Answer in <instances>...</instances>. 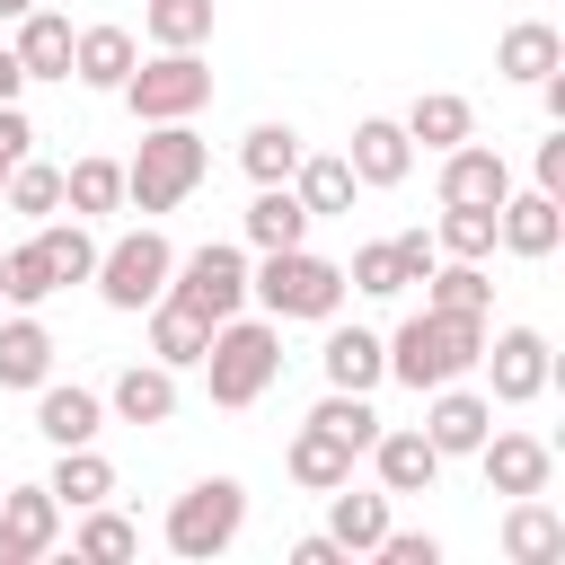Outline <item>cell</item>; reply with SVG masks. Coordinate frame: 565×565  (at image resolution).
Returning <instances> with one entry per match:
<instances>
[{
	"mask_svg": "<svg viewBox=\"0 0 565 565\" xmlns=\"http://www.w3.org/2000/svg\"><path fill=\"white\" fill-rule=\"evenodd\" d=\"M388 344V380L397 388H441V380H468L477 371V353H486V318H450V309H415L397 335H380Z\"/></svg>",
	"mask_w": 565,
	"mask_h": 565,
	"instance_id": "obj_1",
	"label": "cell"
},
{
	"mask_svg": "<svg viewBox=\"0 0 565 565\" xmlns=\"http://www.w3.org/2000/svg\"><path fill=\"white\" fill-rule=\"evenodd\" d=\"M344 265L335 256H318L309 238L300 247H274L265 265H247V300L265 309V318H309V327H327L335 309H344Z\"/></svg>",
	"mask_w": 565,
	"mask_h": 565,
	"instance_id": "obj_2",
	"label": "cell"
},
{
	"mask_svg": "<svg viewBox=\"0 0 565 565\" xmlns=\"http://www.w3.org/2000/svg\"><path fill=\"white\" fill-rule=\"evenodd\" d=\"M194 371H203L212 406H256V397L274 388V371H282V318H247V309L221 318Z\"/></svg>",
	"mask_w": 565,
	"mask_h": 565,
	"instance_id": "obj_3",
	"label": "cell"
},
{
	"mask_svg": "<svg viewBox=\"0 0 565 565\" xmlns=\"http://www.w3.org/2000/svg\"><path fill=\"white\" fill-rule=\"evenodd\" d=\"M203 168H212V150H203L194 124H141V150L124 159V203L132 212H177L203 185Z\"/></svg>",
	"mask_w": 565,
	"mask_h": 565,
	"instance_id": "obj_4",
	"label": "cell"
},
{
	"mask_svg": "<svg viewBox=\"0 0 565 565\" xmlns=\"http://www.w3.org/2000/svg\"><path fill=\"white\" fill-rule=\"evenodd\" d=\"M238 530H247V486H238V477H194V486L168 503V521H159L168 556H185V565L230 556V547H238Z\"/></svg>",
	"mask_w": 565,
	"mask_h": 565,
	"instance_id": "obj_5",
	"label": "cell"
},
{
	"mask_svg": "<svg viewBox=\"0 0 565 565\" xmlns=\"http://www.w3.org/2000/svg\"><path fill=\"white\" fill-rule=\"evenodd\" d=\"M115 97L132 106V124H194L212 106V71H203V53H150V62H132V79Z\"/></svg>",
	"mask_w": 565,
	"mask_h": 565,
	"instance_id": "obj_6",
	"label": "cell"
},
{
	"mask_svg": "<svg viewBox=\"0 0 565 565\" xmlns=\"http://www.w3.org/2000/svg\"><path fill=\"white\" fill-rule=\"evenodd\" d=\"M168 265H177V247H168V238L141 221V230H124L115 247H97V274H88V282H97V300H106V309L141 318V309L168 291Z\"/></svg>",
	"mask_w": 565,
	"mask_h": 565,
	"instance_id": "obj_7",
	"label": "cell"
},
{
	"mask_svg": "<svg viewBox=\"0 0 565 565\" xmlns=\"http://www.w3.org/2000/svg\"><path fill=\"white\" fill-rule=\"evenodd\" d=\"M168 300H185L194 318H238L247 309V247L238 238H203V247H185L177 265H168Z\"/></svg>",
	"mask_w": 565,
	"mask_h": 565,
	"instance_id": "obj_8",
	"label": "cell"
},
{
	"mask_svg": "<svg viewBox=\"0 0 565 565\" xmlns=\"http://www.w3.org/2000/svg\"><path fill=\"white\" fill-rule=\"evenodd\" d=\"M477 362H486V397H494V406H539L547 380H556V353H547L539 327H503Z\"/></svg>",
	"mask_w": 565,
	"mask_h": 565,
	"instance_id": "obj_9",
	"label": "cell"
},
{
	"mask_svg": "<svg viewBox=\"0 0 565 565\" xmlns=\"http://www.w3.org/2000/svg\"><path fill=\"white\" fill-rule=\"evenodd\" d=\"M486 433H494V397H486V388H459V380L424 388V441H433L441 459H477Z\"/></svg>",
	"mask_w": 565,
	"mask_h": 565,
	"instance_id": "obj_10",
	"label": "cell"
},
{
	"mask_svg": "<svg viewBox=\"0 0 565 565\" xmlns=\"http://www.w3.org/2000/svg\"><path fill=\"white\" fill-rule=\"evenodd\" d=\"M62 547V503L53 486H9L0 494V565H35Z\"/></svg>",
	"mask_w": 565,
	"mask_h": 565,
	"instance_id": "obj_11",
	"label": "cell"
},
{
	"mask_svg": "<svg viewBox=\"0 0 565 565\" xmlns=\"http://www.w3.org/2000/svg\"><path fill=\"white\" fill-rule=\"evenodd\" d=\"M556 238H565V194H547V185H530V194H503L494 203V247L503 256H556Z\"/></svg>",
	"mask_w": 565,
	"mask_h": 565,
	"instance_id": "obj_12",
	"label": "cell"
},
{
	"mask_svg": "<svg viewBox=\"0 0 565 565\" xmlns=\"http://www.w3.org/2000/svg\"><path fill=\"white\" fill-rule=\"evenodd\" d=\"M362 459H371L380 494H433V477H441V450L424 441V424H380Z\"/></svg>",
	"mask_w": 565,
	"mask_h": 565,
	"instance_id": "obj_13",
	"label": "cell"
},
{
	"mask_svg": "<svg viewBox=\"0 0 565 565\" xmlns=\"http://www.w3.org/2000/svg\"><path fill=\"white\" fill-rule=\"evenodd\" d=\"M477 468H486L494 494H547L556 450H547L539 433H486V441H477Z\"/></svg>",
	"mask_w": 565,
	"mask_h": 565,
	"instance_id": "obj_14",
	"label": "cell"
},
{
	"mask_svg": "<svg viewBox=\"0 0 565 565\" xmlns=\"http://www.w3.org/2000/svg\"><path fill=\"white\" fill-rule=\"evenodd\" d=\"M503 194H512V159H503L494 141L468 132L459 150H441V203H486V212H494Z\"/></svg>",
	"mask_w": 565,
	"mask_h": 565,
	"instance_id": "obj_15",
	"label": "cell"
},
{
	"mask_svg": "<svg viewBox=\"0 0 565 565\" xmlns=\"http://www.w3.org/2000/svg\"><path fill=\"white\" fill-rule=\"evenodd\" d=\"M344 168H353L362 185H406V177H415V141H406V124H397V115H362Z\"/></svg>",
	"mask_w": 565,
	"mask_h": 565,
	"instance_id": "obj_16",
	"label": "cell"
},
{
	"mask_svg": "<svg viewBox=\"0 0 565 565\" xmlns=\"http://www.w3.org/2000/svg\"><path fill=\"white\" fill-rule=\"evenodd\" d=\"M318 371H327V388H353V397H371V388L388 380V344H380L371 327H335V318H327Z\"/></svg>",
	"mask_w": 565,
	"mask_h": 565,
	"instance_id": "obj_17",
	"label": "cell"
},
{
	"mask_svg": "<svg viewBox=\"0 0 565 565\" xmlns=\"http://www.w3.org/2000/svg\"><path fill=\"white\" fill-rule=\"evenodd\" d=\"M35 433H44L53 450L97 441V433H106V397H97V388H79V380H44V388H35Z\"/></svg>",
	"mask_w": 565,
	"mask_h": 565,
	"instance_id": "obj_18",
	"label": "cell"
},
{
	"mask_svg": "<svg viewBox=\"0 0 565 565\" xmlns=\"http://www.w3.org/2000/svg\"><path fill=\"white\" fill-rule=\"evenodd\" d=\"M503 556L512 565H556L565 556V512L547 494H503Z\"/></svg>",
	"mask_w": 565,
	"mask_h": 565,
	"instance_id": "obj_19",
	"label": "cell"
},
{
	"mask_svg": "<svg viewBox=\"0 0 565 565\" xmlns=\"http://www.w3.org/2000/svg\"><path fill=\"white\" fill-rule=\"evenodd\" d=\"M132 62H141L132 26H79V35H71V79L97 88V97H115V88L132 79Z\"/></svg>",
	"mask_w": 565,
	"mask_h": 565,
	"instance_id": "obj_20",
	"label": "cell"
},
{
	"mask_svg": "<svg viewBox=\"0 0 565 565\" xmlns=\"http://www.w3.org/2000/svg\"><path fill=\"white\" fill-rule=\"evenodd\" d=\"M291 194H300V212H309V221H344V212H353V194H362V177L344 168V150H300Z\"/></svg>",
	"mask_w": 565,
	"mask_h": 565,
	"instance_id": "obj_21",
	"label": "cell"
},
{
	"mask_svg": "<svg viewBox=\"0 0 565 565\" xmlns=\"http://www.w3.org/2000/svg\"><path fill=\"white\" fill-rule=\"evenodd\" d=\"M106 415H115V424H168V415H177V371H168V362H132V371H115Z\"/></svg>",
	"mask_w": 565,
	"mask_h": 565,
	"instance_id": "obj_22",
	"label": "cell"
},
{
	"mask_svg": "<svg viewBox=\"0 0 565 565\" xmlns=\"http://www.w3.org/2000/svg\"><path fill=\"white\" fill-rule=\"evenodd\" d=\"M353 441L344 433H327V424H300L291 433V450H282V468H291V486H309V494H327V486H344L353 477Z\"/></svg>",
	"mask_w": 565,
	"mask_h": 565,
	"instance_id": "obj_23",
	"label": "cell"
},
{
	"mask_svg": "<svg viewBox=\"0 0 565 565\" xmlns=\"http://www.w3.org/2000/svg\"><path fill=\"white\" fill-rule=\"evenodd\" d=\"M53 380V327L35 309L0 318V388H44Z\"/></svg>",
	"mask_w": 565,
	"mask_h": 565,
	"instance_id": "obj_24",
	"label": "cell"
},
{
	"mask_svg": "<svg viewBox=\"0 0 565 565\" xmlns=\"http://www.w3.org/2000/svg\"><path fill=\"white\" fill-rule=\"evenodd\" d=\"M71 35H79V26H71V18H53V9L35 0V9L18 18V44H9V53H18V71H26V79H71Z\"/></svg>",
	"mask_w": 565,
	"mask_h": 565,
	"instance_id": "obj_25",
	"label": "cell"
},
{
	"mask_svg": "<svg viewBox=\"0 0 565 565\" xmlns=\"http://www.w3.org/2000/svg\"><path fill=\"white\" fill-rule=\"evenodd\" d=\"M397 124H406V141H424V150L441 159V150H459V141L477 132V106H468L459 88H424V97H415Z\"/></svg>",
	"mask_w": 565,
	"mask_h": 565,
	"instance_id": "obj_26",
	"label": "cell"
},
{
	"mask_svg": "<svg viewBox=\"0 0 565 565\" xmlns=\"http://www.w3.org/2000/svg\"><path fill=\"white\" fill-rule=\"evenodd\" d=\"M141 318H150V362H168V371H194V362H203L212 318H194V309H185V300H168V291H159Z\"/></svg>",
	"mask_w": 565,
	"mask_h": 565,
	"instance_id": "obj_27",
	"label": "cell"
},
{
	"mask_svg": "<svg viewBox=\"0 0 565 565\" xmlns=\"http://www.w3.org/2000/svg\"><path fill=\"white\" fill-rule=\"evenodd\" d=\"M44 486H53L62 512H88V503L115 494V459H106L97 441H71V450H53V477H44Z\"/></svg>",
	"mask_w": 565,
	"mask_h": 565,
	"instance_id": "obj_28",
	"label": "cell"
},
{
	"mask_svg": "<svg viewBox=\"0 0 565 565\" xmlns=\"http://www.w3.org/2000/svg\"><path fill=\"white\" fill-rule=\"evenodd\" d=\"M327 539H335L344 556H371V547L388 539V494H353V477L327 486Z\"/></svg>",
	"mask_w": 565,
	"mask_h": 565,
	"instance_id": "obj_29",
	"label": "cell"
},
{
	"mask_svg": "<svg viewBox=\"0 0 565 565\" xmlns=\"http://www.w3.org/2000/svg\"><path fill=\"white\" fill-rule=\"evenodd\" d=\"M556 62H565V35H556L547 18H521V26H503V44H494V71H503V79H521V88H530V79H547Z\"/></svg>",
	"mask_w": 565,
	"mask_h": 565,
	"instance_id": "obj_30",
	"label": "cell"
},
{
	"mask_svg": "<svg viewBox=\"0 0 565 565\" xmlns=\"http://www.w3.org/2000/svg\"><path fill=\"white\" fill-rule=\"evenodd\" d=\"M238 230H247V247H256V256H274V247H300V238H309V212H300V194H291V185H256V203H247V221H238Z\"/></svg>",
	"mask_w": 565,
	"mask_h": 565,
	"instance_id": "obj_31",
	"label": "cell"
},
{
	"mask_svg": "<svg viewBox=\"0 0 565 565\" xmlns=\"http://www.w3.org/2000/svg\"><path fill=\"white\" fill-rule=\"evenodd\" d=\"M424 309H450V318H486V309H494V282H486V265H468V256H441V265L424 274Z\"/></svg>",
	"mask_w": 565,
	"mask_h": 565,
	"instance_id": "obj_32",
	"label": "cell"
},
{
	"mask_svg": "<svg viewBox=\"0 0 565 565\" xmlns=\"http://www.w3.org/2000/svg\"><path fill=\"white\" fill-rule=\"evenodd\" d=\"M141 35H150V53H203L212 44V0H150Z\"/></svg>",
	"mask_w": 565,
	"mask_h": 565,
	"instance_id": "obj_33",
	"label": "cell"
},
{
	"mask_svg": "<svg viewBox=\"0 0 565 565\" xmlns=\"http://www.w3.org/2000/svg\"><path fill=\"white\" fill-rule=\"evenodd\" d=\"M35 247H44V265H53V291H71V282L97 274V238H88L79 212H71V221H35Z\"/></svg>",
	"mask_w": 565,
	"mask_h": 565,
	"instance_id": "obj_34",
	"label": "cell"
},
{
	"mask_svg": "<svg viewBox=\"0 0 565 565\" xmlns=\"http://www.w3.org/2000/svg\"><path fill=\"white\" fill-rule=\"evenodd\" d=\"M238 168H247V185H291V168H300V132H291V124H247Z\"/></svg>",
	"mask_w": 565,
	"mask_h": 565,
	"instance_id": "obj_35",
	"label": "cell"
},
{
	"mask_svg": "<svg viewBox=\"0 0 565 565\" xmlns=\"http://www.w3.org/2000/svg\"><path fill=\"white\" fill-rule=\"evenodd\" d=\"M71 556H88V565H124V556H141V530H132L124 512L88 503V512H79V530H71Z\"/></svg>",
	"mask_w": 565,
	"mask_h": 565,
	"instance_id": "obj_36",
	"label": "cell"
},
{
	"mask_svg": "<svg viewBox=\"0 0 565 565\" xmlns=\"http://www.w3.org/2000/svg\"><path fill=\"white\" fill-rule=\"evenodd\" d=\"M0 203H9L18 221H53V212H62V168H44V159L26 150V159L9 168V185H0Z\"/></svg>",
	"mask_w": 565,
	"mask_h": 565,
	"instance_id": "obj_37",
	"label": "cell"
},
{
	"mask_svg": "<svg viewBox=\"0 0 565 565\" xmlns=\"http://www.w3.org/2000/svg\"><path fill=\"white\" fill-rule=\"evenodd\" d=\"M62 203H71L79 221L115 212V203H124V168H115V159H71V168H62Z\"/></svg>",
	"mask_w": 565,
	"mask_h": 565,
	"instance_id": "obj_38",
	"label": "cell"
},
{
	"mask_svg": "<svg viewBox=\"0 0 565 565\" xmlns=\"http://www.w3.org/2000/svg\"><path fill=\"white\" fill-rule=\"evenodd\" d=\"M433 247H441V256H468V265H486V256H494V212H486V203H441V221H433Z\"/></svg>",
	"mask_w": 565,
	"mask_h": 565,
	"instance_id": "obj_39",
	"label": "cell"
},
{
	"mask_svg": "<svg viewBox=\"0 0 565 565\" xmlns=\"http://www.w3.org/2000/svg\"><path fill=\"white\" fill-rule=\"evenodd\" d=\"M0 300H9V309H44V300H53V265H44L35 238L0 256Z\"/></svg>",
	"mask_w": 565,
	"mask_h": 565,
	"instance_id": "obj_40",
	"label": "cell"
},
{
	"mask_svg": "<svg viewBox=\"0 0 565 565\" xmlns=\"http://www.w3.org/2000/svg\"><path fill=\"white\" fill-rule=\"evenodd\" d=\"M309 424H327V433H344L353 450H371V433H380V415H371V397H353V388H327V397L309 406Z\"/></svg>",
	"mask_w": 565,
	"mask_h": 565,
	"instance_id": "obj_41",
	"label": "cell"
},
{
	"mask_svg": "<svg viewBox=\"0 0 565 565\" xmlns=\"http://www.w3.org/2000/svg\"><path fill=\"white\" fill-rule=\"evenodd\" d=\"M344 282H353L362 300H397V291H406V274H397V256H388V238H371V247H353V265H344Z\"/></svg>",
	"mask_w": 565,
	"mask_h": 565,
	"instance_id": "obj_42",
	"label": "cell"
},
{
	"mask_svg": "<svg viewBox=\"0 0 565 565\" xmlns=\"http://www.w3.org/2000/svg\"><path fill=\"white\" fill-rule=\"evenodd\" d=\"M371 556H380V565H441V539H433V530H397V521H388V539H380Z\"/></svg>",
	"mask_w": 565,
	"mask_h": 565,
	"instance_id": "obj_43",
	"label": "cell"
},
{
	"mask_svg": "<svg viewBox=\"0 0 565 565\" xmlns=\"http://www.w3.org/2000/svg\"><path fill=\"white\" fill-rule=\"evenodd\" d=\"M388 256H397V274H406V282H424V274L441 265V247H433V230H397V238H388Z\"/></svg>",
	"mask_w": 565,
	"mask_h": 565,
	"instance_id": "obj_44",
	"label": "cell"
},
{
	"mask_svg": "<svg viewBox=\"0 0 565 565\" xmlns=\"http://www.w3.org/2000/svg\"><path fill=\"white\" fill-rule=\"evenodd\" d=\"M35 150V124H26V106H0V168H18Z\"/></svg>",
	"mask_w": 565,
	"mask_h": 565,
	"instance_id": "obj_45",
	"label": "cell"
},
{
	"mask_svg": "<svg viewBox=\"0 0 565 565\" xmlns=\"http://www.w3.org/2000/svg\"><path fill=\"white\" fill-rule=\"evenodd\" d=\"M539 185H547V194H565V124L539 141Z\"/></svg>",
	"mask_w": 565,
	"mask_h": 565,
	"instance_id": "obj_46",
	"label": "cell"
},
{
	"mask_svg": "<svg viewBox=\"0 0 565 565\" xmlns=\"http://www.w3.org/2000/svg\"><path fill=\"white\" fill-rule=\"evenodd\" d=\"M291 565H353V556H344L327 530H309V539H291Z\"/></svg>",
	"mask_w": 565,
	"mask_h": 565,
	"instance_id": "obj_47",
	"label": "cell"
},
{
	"mask_svg": "<svg viewBox=\"0 0 565 565\" xmlns=\"http://www.w3.org/2000/svg\"><path fill=\"white\" fill-rule=\"evenodd\" d=\"M18 97H26V71H18V53L0 44V106H18Z\"/></svg>",
	"mask_w": 565,
	"mask_h": 565,
	"instance_id": "obj_48",
	"label": "cell"
},
{
	"mask_svg": "<svg viewBox=\"0 0 565 565\" xmlns=\"http://www.w3.org/2000/svg\"><path fill=\"white\" fill-rule=\"evenodd\" d=\"M26 9H35V0H0V18H26Z\"/></svg>",
	"mask_w": 565,
	"mask_h": 565,
	"instance_id": "obj_49",
	"label": "cell"
},
{
	"mask_svg": "<svg viewBox=\"0 0 565 565\" xmlns=\"http://www.w3.org/2000/svg\"><path fill=\"white\" fill-rule=\"evenodd\" d=\"M0 185H9V168H0Z\"/></svg>",
	"mask_w": 565,
	"mask_h": 565,
	"instance_id": "obj_50",
	"label": "cell"
}]
</instances>
